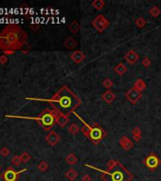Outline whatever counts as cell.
Wrapping results in <instances>:
<instances>
[{
	"instance_id": "cell-1",
	"label": "cell",
	"mask_w": 161,
	"mask_h": 181,
	"mask_svg": "<svg viewBox=\"0 0 161 181\" xmlns=\"http://www.w3.org/2000/svg\"><path fill=\"white\" fill-rule=\"evenodd\" d=\"M28 100H37L45 101L51 104L53 109L57 110L63 114L69 115L70 113H74V110L81 106L82 101L77 95L67 86H63L57 93L49 99L44 98H26Z\"/></svg>"
},
{
	"instance_id": "cell-2",
	"label": "cell",
	"mask_w": 161,
	"mask_h": 181,
	"mask_svg": "<svg viewBox=\"0 0 161 181\" xmlns=\"http://www.w3.org/2000/svg\"><path fill=\"white\" fill-rule=\"evenodd\" d=\"M27 42V32L16 24L8 25L0 32V49L3 51L23 49Z\"/></svg>"
},
{
	"instance_id": "cell-3",
	"label": "cell",
	"mask_w": 161,
	"mask_h": 181,
	"mask_svg": "<svg viewBox=\"0 0 161 181\" xmlns=\"http://www.w3.org/2000/svg\"><path fill=\"white\" fill-rule=\"evenodd\" d=\"M85 166L99 171L102 174L100 178L103 181H132L134 178V174L129 172L119 161L115 160H110L107 162V170H100L88 164H85Z\"/></svg>"
},
{
	"instance_id": "cell-4",
	"label": "cell",
	"mask_w": 161,
	"mask_h": 181,
	"mask_svg": "<svg viewBox=\"0 0 161 181\" xmlns=\"http://www.w3.org/2000/svg\"><path fill=\"white\" fill-rule=\"evenodd\" d=\"M74 114H75V116H77L78 118L81 120V122L84 124V126L81 128L82 133H83L85 137H87L89 139L90 142H92L93 144L97 145L98 144H100V142H102V140L107 136L106 131L99 125V124L95 123L92 126H90V125H88L87 123H85L77 113H74Z\"/></svg>"
},
{
	"instance_id": "cell-5",
	"label": "cell",
	"mask_w": 161,
	"mask_h": 181,
	"mask_svg": "<svg viewBox=\"0 0 161 181\" xmlns=\"http://www.w3.org/2000/svg\"><path fill=\"white\" fill-rule=\"evenodd\" d=\"M9 118H20V119H30L35 120L39 123V125L46 130L51 131V128L56 124V116L54 110L46 109L43 110L37 117H24V116H15V115H7Z\"/></svg>"
},
{
	"instance_id": "cell-6",
	"label": "cell",
	"mask_w": 161,
	"mask_h": 181,
	"mask_svg": "<svg viewBox=\"0 0 161 181\" xmlns=\"http://www.w3.org/2000/svg\"><path fill=\"white\" fill-rule=\"evenodd\" d=\"M160 163H161L160 158L157 157V155L156 153H153V152L148 155L143 160V164L151 172L156 171L157 169V167L160 165Z\"/></svg>"
},
{
	"instance_id": "cell-7",
	"label": "cell",
	"mask_w": 161,
	"mask_h": 181,
	"mask_svg": "<svg viewBox=\"0 0 161 181\" xmlns=\"http://www.w3.org/2000/svg\"><path fill=\"white\" fill-rule=\"evenodd\" d=\"M27 169H22L20 171H15L12 167H8L1 174V178L4 181H17L19 176L26 172Z\"/></svg>"
},
{
	"instance_id": "cell-8",
	"label": "cell",
	"mask_w": 161,
	"mask_h": 181,
	"mask_svg": "<svg viewBox=\"0 0 161 181\" xmlns=\"http://www.w3.org/2000/svg\"><path fill=\"white\" fill-rule=\"evenodd\" d=\"M92 26L98 32L102 33L107 27H109V21L103 16L102 14L97 15L95 19L92 21Z\"/></svg>"
},
{
	"instance_id": "cell-9",
	"label": "cell",
	"mask_w": 161,
	"mask_h": 181,
	"mask_svg": "<svg viewBox=\"0 0 161 181\" xmlns=\"http://www.w3.org/2000/svg\"><path fill=\"white\" fill-rule=\"evenodd\" d=\"M125 97L127 98V100L132 104H137L138 101L140 100V98L142 97V93H140L139 91H137L135 88H131L126 92Z\"/></svg>"
},
{
	"instance_id": "cell-10",
	"label": "cell",
	"mask_w": 161,
	"mask_h": 181,
	"mask_svg": "<svg viewBox=\"0 0 161 181\" xmlns=\"http://www.w3.org/2000/svg\"><path fill=\"white\" fill-rule=\"evenodd\" d=\"M138 59H139V55L134 49H130L124 55V60L130 65H134L135 63L137 62Z\"/></svg>"
},
{
	"instance_id": "cell-11",
	"label": "cell",
	"mask_w": 161,
	"mask_h": 181,
	"mask_svg": "<svg viewBox=\"0 0 161 181\" xmlns=\"http://www.w3.org/2000/svg\"><path fill=\"white\" fill-rule=\"evenodd\" d=\"M60 140H61L60 135L57 132L53 131V130L49 131V134L46 136V142L49 145H51V146H55V145L60 142Z\"/></svg>"
},
{
	"instance_id": "cell-12",
	"label": "cell",
	"mask_w": 161,
	"mask_h": 181,
	"mask_svg": "<svg viewBox=\"0 0 161 181\" xmlns=\"http://www.w3.org/2000/svg\"><path fill=\"white\" fill-rule=\"evenodd\" d=\"M55 112V116H56V124L57 125H59L60 126H62V128H64L66 125H67L69 118H68V115H65V114H63L60 112H58L57 110L53 109Z\"/></svg>"
},
{
	"instance_id": "cell-13",
	"label": "cell",
	"mask_w": 161,
	"mask_h": 181,
	"mask_svg": "<svg viewBox=\"0 0 161 181\" xmlns=\"http://www.w3.org/2000/svg\"><path fill=\"white\" fill-rule=\"evenodd\" d=\"M119 145H121V147L123 149V150L129 151L130 149L133 148V146H134V144H133V142L127 137V136H122V137L119 139Z\"/></svg>"
},
{
	"instance_id": "cell-14",
	"label": "cell",
	"mask_w": 161,
	"mask_h": 181,
	"mask_svg": "<svg viewBox=\"0 0 161 181\" xmlns=\"http://www.w3.org/2000/svg\"><path fill=\"white\" fill-rule=\"evenodd\" d=\"M70 59L73 60L76 64H80V63H82L84 60L85 54L83 51H81V50H76L73 53H71Z\"/></svg>"
},
{
	"instance_id": "cell-15",
	"label": "cell",
	"mask_w": 161,
	"mask_h": 181,
	"mask_svg": "<svg viewBox=\"0 0 161 181\" xmlns=\"http://www.w3.org/2000/svg\"><path fill=\"white\" fill-rule=\"evenodd\" d=\"M102 99L107 104H111L116 99V94L111 90H107L102 94Z\"/></svg>"
},
{
	"instance_id": "cell-16",
	"label": "cell",
	"mask_w": 161,
	"mask_h": 181,
	"mask_svg": "<svg viewBox=\"0 0 161 181\" xmlns=\"http://www.w3.org/2000/svg\"><path fill=\"white\" fill-rule=\"evenodd\" d=\"M77 44H78V42H77V40H76L74 37H68L67 39H66L64 42L65 47L66 49H68V50L74 49L75 47L77 46Z\"/></svg>"
},
{
	"instance_id": "cell-17",
	"label": "cell",
	"mask_w": 161,
	"mask_h": 181,
	"mask_svg": "<svg viewBox=\"0 0 161 181\" xmlns=\"http://www.w3.org/2000/svg\"><path fill=\"white\" fill-rule=\"evenodd\" d=\"M127 66H126L123 62H119V64H117L115 66V68H114V71L115 73H117L119 77H122V75H124L126 74V72H127Z\"/></svg>"
},
{
	"instance_id": "cell-18",
	"label": "cell",
	"mask_w": 161,
	"mask_h": 181,
	"mask_svg": "<svg viewBox=\"0 0 161 181\" xmlns=\"http://www.w3.org/2000/svg\"><path fill=\"white\" fill-rule=\"evenodd\" d=\"M68 29L70 32H72L73 34H77V33H79V31H80V29H81V25L78 21L73 20L70 24H69Z\"/></svg>"
},
{
	"instance_id": "cell-19",
	"label": "cell",
	"mask_w": 161,
	"mask_h": 181,
	"mask_svg": "<svg viewBox=\"0 0 161 181\" xmlns=\"http://www.w3.org/2000/svg\"><path fill=\"white\" fill-rule=\"evenodd\" d=\"M141 134H142V131L138 126H135V128H133L132 135H133V138H134V141L135 142H139L141 141V138H142Z\"/></svg>"
},
{
	"instance_id": "cell-20",
	"label": "cell",
	"mask_w": 161,
	"mask_h": 181,
	"mask_svg": "<svg viewBox=\"0 0 161 181\" xmlns=\"http://www.w3.org/2000/svg\"><path fill=\"white\" fill-rule=\"evenodd\" d=\"M146 83H145V81L143 80V79H141V78H138L137 79V80L135 81V83H134V88L137 89V91H139L140 93H142L145 89H146Z\"/></svg>"
},
{
	"instance_id": "cell-21",
	"label": "cell",
	"mask_w": 161,
	"mask_h": 181,
	"mask_svg": "<svg viewBox=\"0 0 161 181\" xmlns=\"http://www.w3.org/2000/svg\"><path fill=\"white\" fill-rule=\"evenodd\" d=\"M65 177H66V178H67L68 180L73 181V180H75V179L78 177V172L71 168V169H69V170L67 171V172L65 173Z\"/></svg>"
},
{
	"instance_id": "cell-22",
	"label": "cell",
	"mask_w": 161,
	"mask_h": 181,
	"mask_svg": "<svg viewBox=\"0 0 161 181\" xmlns=\"http://www.w3.org/2000/svg\"><path fill=\"white\" fill-rule=\"evenodd\" d=\"M149 13H150V15H151L152 17L157 18L161 14V9L158 7H157V6H153V7L150 9Z\"/></svg>"
},
{
	"instance_id": "cell-23",
	"label": "cell",
	"mask_w": 161,
	"mask_h": 181,
	"mask_svg": "<svg viewBox=\"0 0 161 181\" xmlns=\"http://www.w3.org/2000/svg\"><path fill=\"white\" fill-rule=\"evenodd\" d=\"M65 161H66V163L69 164V165H74L77 163V161H78V158L76 157V156L74 154H69L66 156V158H65Z\"/></svg>"
},
{
	"instance_id": "cell-24",
	"label": "cell",
	"mask_w": 161,
	"mask_h": 181,
	"mask_svg": "<svg viewBox=\"0 0 161 181\" xmlns=\"http://www.w3.org/2000/svg\"><path fill=\"white\" fill-rule=\"evenodd\" d=\"M92 6L97 11H102L104 6H105V2L103 0H94L92 2Z\"/></svg>"
},
{
	"instance_id": "cell-25",
	"label": "cell",
	"mask_w": 161,
	"mask_h": 181,
	"mask_svg": "<svg viewBox=\"0 0 161 181\" xmlns=\"http://www.w3.org/2000/svg\"><path fill=\"white\" fill-rule=\"evenodd\" d=\"M135 26H137V27L143 28L145 26H146L147 23H146V20H145L143 17H137V19H135Z\"/></svg>"
},
{
	"instance_id": "cell-26",
	"label": "cell",
	"mask_w": 161,
	"mask_h": 181,
	"mask_svg": "<svg viewBox=\"0 0 161 181\" xmlns=\"http://www.w3.org/2000/svg\"><path fill=\"white\" fill-rule=\"evenodd\" d=\"M37 168H38V170L41 171V172H46V170H49V164L47 163L46 161L43 160V161H41V162L37 165Z\"/></svg>"
},
{
	"instance_id": "cell-27",
	"label": "cell",
	"mask_w": 161,
	"mask_h": 181,
	"mask_svg": "<svg viewBox=\"0 0 161 181\" xmlns=\"http://www.w3.org/2000/svg\"><path fill=\"white\" fill-rule=\"evenodd\" d=\"M81 131V128H79L78 125H76V124H71L70 126H69L68 128V132L71 133V134H77Z\"/></svg>"
},
{
	"instance_id": "cell-28",
	"label": "cell",
	"mask_w": 161,
	"mask_h": 181,
	"mask_svg": "<svg viewBox=\"0 0 161 181\" xmlns=\"http://www.w3.org/2000/svg\"><path fill=\"white\" fill-rule=\"evenodd\" d=\"M102 86L106 89V90H110L114 86V82L110 79L109 77H107L105 79H103L102 81Z\"/></svg>"
},
{
	"instance_id": "cell-29",
	"label": "cell",
	"mask_w": 161,
	"mask_h": 181,
	"mask_svg": "<svg viewBox=\"0 0 161 181\" xmlns=\"http://www.w3.org/2000/svg\"><path fill=\"white\" fill-rule=\"evenodd\" d=\"M20 158H21V160H22V162H24V163H28V161L30 160V155L28 153V152H23L22 153V155L20 156Z\"/></svg>"
},
{
	"instance_id": "cell-30",
	"label": "cell",
	"mask_w": 161,
	"mask_h": 181,
	"mask_svg": "<svg viewBox=\"0 0 161 181\" xmlns=\"http://www.w3.org/2000/svg\"><path fill=\"white\" fill-rule=\"evenodd\" d=\"M11 162L13 165H15V166H19V165L22 163L21 158L19 157V156H14V157H12V158L11 160Z\"/></svg>"
},
{
	"instance_id": "cell-31",
	"label": "cell",
	"mask_w": 161,
	"mask_h": 181,
	"mask_svg": "<svg viewBox=\"0 0 161 181\" xmlns=\"http://www.w3.org/2000/svg\"><path fill=\"white\" fill-rule=\"evenodd\" d=\"M141 63L145 68H148V67H150L152 64V60L150 59V58H148V57H144L141 60Z\"/></svg>"
},
{
	"instance_id": "cell-32",
	"label": "cell",
	"mask_w": 161,
	"mask_h": 181,
	"mask_svg": "<svg viewBox=\"0 0 161 181\" xmlns=\"http://www.w3.org/2000/svg\"><path fill=\"white\" fill-rule=\"evenodd\" d=\"M9 153H11V151H9L7 147H3L1 150H0V154H1L3 157H8Z\"/></svg>"
},
{
	"instance_id": "cell-33",
	"label": "cell",
	"mask_w": 161,
	"mask_h": 181,
	"mask_svg": "<svg viewBox=\"0 0 161 181\" xmlns=\"http://www.w3.org/2000/svg\"><path fill=\"white\" fill-rule=\"evenodd\" d=\"M8 62V58L6 55H1L0 56V64L4 65Z\"/></svg>"
},
{
	"instance_id": "cell-34",
	"label": "cell",
	"mask_w": 161,
	"mask_h": 181,
	"mask_svg": "<svg viewBox=\"0 0 161 181\" xmlns=\"http://www.w3.org/2000/svg\"><path fill=\"white\" fill-rule=\"evenodd\" d=\"M82 181H92V178L89 174H84V176L82 177Z\"/></svg>"
},
{
	"instance_id": "cell-35",
	"label": "cell",
	"mask_w": 161,
	"mask_h": 181,
	"mask_svg": "<svg viewBox=\"0 0 161 181\" xmlns=\"http://www.w3.org/2000/svg\"><path fill=\"white\" fill-rule=\"evenodd\" d=\"M30 27L32 28V30H33V31H37V30H38V28L40 27V26H39V25H37V24H36V25L31 24V25H30Z\"/></svg>"
},
{
	"instance_id": "cell-36",
	"label": "cell",
	"mask_w": 161,
	"mask_h": 181,
	"mask_svg": "<svg viewBox=\"0 0 161 181\" xmlns=\"http://www.w3.org/2000/svg\"><path fill=\"white\" fill-rule=\"evenodd\" d=\"M5 54L4 55H11V54H13L14 51H11V50H6V51H3Z\"/></svg>"
},
{
	"instance_id": "cell-37",
	"label": "cell",
	"mask_w": 161,
	"mask_h": 181,
	"mask_svg": "<svg viewBox=\"0 0 161 181\" xmlns=\"http://www.w3.org/2000/svg\"><path fill=\"white\" fill-rule=\"evenodd\" d=\"M0 171H1V166H0Z\"/></svg>"
}]
</instances>
